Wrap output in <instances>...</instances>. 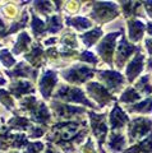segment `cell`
<instances>
[{"instance_id": "6da1fadb", "label": "cell", "mask_w": 152, "mask_h": 153, "mask_svg": "<svg viewBox=\"0 0 152 153\" xmlns=\"http://www.w3.org/2000/svg\"><path fill=\"white\" fill-rule=\"evenodd\" d=\"M119 16V9L115 3H93L91 17L100 23L110 22Z\"/></svg>"}, {"instance_id": "7a4b0ae2", "label": "cell", "mask_w": 152, "mask_h": 153, "mask_svg": "<svg viewBox=\"0 0 152 153\" xmlns=\"http://www.w3.org/2000/svg\"><path fill=\"white\" fill-rule=\"evenodd\" d=\"M96 69H91L86 65H75L73 68H69L66 70H63L61 74H63V78L65 80H68L69 83H84L87 82L88 79L93 78V74L96 73Z\"/></svg>"}, {"instance_id": "3957f363", "label": "cell", "mask_w": 152, "mask_h": 153, "mask_svg": "<svg viewBox=\"0 0 152 153\" xmlns=\"http://www.w3.org/2000/svg\"><path fill=\"white\" fill-rule=\"evenodd\" d=\"M55 98H60L68 102H75V103H83L88 107L95 108V105L88 101L87 97L84 96L83 91L77 87H66V85H61L55 93Z\"/></svg>"}, {"instance_id": "277c9868", "label": "cell", "mask_w": 152, "mask_h": 153, "mask_svg": "<svg viewBox=\"0 0 152 153\" xmlns=\"http://www.w3.org/2000/svg\"><path fill=\"white\" fill-rule=\"evenodd\" d=\"M121 33L123 31L109 33L107 36L104 37V40L100 42V45L96 46V51L101 55L104 61L107 63L109 65H113V52H114V49H115V41L118 36H120Z\"/></svg>"}, {"instance_id": "5b68a950", "label": "cell", "mask_w": 152, "mask_h": 153, "mask_svg": "<svg viewBox=\"0 0 152 153\" xmlns=\"http://www.w3.org/2000/svg\"><path fill=\"white\" fill-rule=\"evenodd\" d=\"M100 80L105 84L109 92H119L124 84V78L120 73L114 70H98L97 71Z\"/></svg>"}, {"instance_id": "8992f818", "label": "cell", "mask_w": 152, "mask_h": 153, "mask_svg": "<svg viewBox=\"0 0 152 153\" xmlns=\"http://www.w3.org/2000/svg\"><path fill=\"white\" fill-rule=\"evenodd\" d=\"M152 129V120L145 117H137L132 120L128 128V135H129V140L133 142L136 139L145 137L148 134V131Z\"/></svg>"}, {"instance_id": "52a82bcc", "label": "cell", "mask_w": 152, "mask_h": 153, "mask_svg": "<svg viewBox=\"0 0 152 153\" xmlns=\"http://www.w3.org/2000/svg\"><path fill=\"white\" fill-rule=\"evenodd\" d=\"M88 115L91 116V126H92L93 134L98 139V148H100V151H101V153H104L101 149V146H102V143L107 135L106 115H97L93 111H88Z\"/></svg>"}, {"instance_id": "ba28073f", "label": "cell", "mask_w": 152, "mask_h": 153, "mask_svg": "<svg viewBox=\"0 0 152 153\" xmlns=\"http://www.w3.org/2000/svg\"><path fill=\"white\" fill-rule=\"evenodd\" d=\"M87 92H88V94L91 96L92 98L96 100L100 107H104L105 105L110 103L111 101L115 100L111 96V93L107 91V88L105 87V85L100 84L97 82L88 83L87 84Z\"/></svg>"}, {"instance_id": "9c48e42d", "label": "cell", "mask_w": 152, "mask_h": 153, "mask_svg": "<svg viewBox=\"0 0 152 153\" xmlns=\"http://www.w3.org/2000/svg\"><path fill=\"white\" fill-rule=\"evenodd\" d=\"M139 50H141L139 47L129 44V42L127 41V38L123 36L119 45H118V51H116V56H115L118 68H123L133 52H138Z\"/></svg>"}, {"instance_id": "30bf717a", "label": "cell", "mask_w": 152, "mask_h": 153, "mask_svg": "<svg viewBox=\"0 0 152 153\" xmlns=\"http://www.w3.org/2000/svg\"><path fill=\"white\" fill-rule=\"evenodd\" d=\"M56 83H58V74L53 70H46L40 80V92L44 96V98L47 100L50 97Z\"/></svg>"}, {"instance_id": "8fae6325", "label": "cell", "mask_w": 152, "mask_h": 153, "mask_svg": "<svg viewBox=\"0 0 152 153\" xmlns=\"http://www.w3.org/2000/svg\"><path fill=\"white\" fill-rule=\"evenodd\" d=\"M143 60H145V56L141 54V50L137 52V55L134 56V59H133L129 64L127 66V76H128V82H133L137 76L141 74V71L143 70Z\"/></svg>"}, {"instance_id": "7c38bea8", "label": "cell", "mask_w": 152, "mask_h": 153, "mask_svg": "<svg viewBox=\"0 0 152 153\" xmlns=\"http://www.w3.org/2000/svg\"><path fill=\"white\" fill-rule=\"evenodd\" d=\"M51 107H53L55 114L58 115L59 117H63V119H70V117H73L74 115L86 112V110L82 108V107L68 106V105L59 103V102H53V103H51Z\"/></svg>"}, {"instance_id": "4fadbf2b", "label": "cell", "mask_w": 152, "mask_h": 153, "mask_svg": "<svg viewBox=\"0 0 152 153\" xmlns=\"http://www.w3.org/2000/svg\"><path fill=\"white\" fill-rule=\"evenodd\" d=\"M128 123H129L128 115L123 111V108L116 103L115 107L113 108V111L110 114V126H111V129L116 130V129L123 128Z\"/></svg>"}, {"instance_id": "5bb4252c", "label": "cell", "mask_w": 152, "mask_h": 153, "mask_svg": "<svg viewBox=\"0 0 152 153\" xmlns=\"http://www.w3.org/2000/svg\"><path fill=\"white\" fill-rule=\"evenodd\" d=\"M5 73L9 76H12V78H16V76H22V78L31 76L32 79H36V76H37V70L26 65V63H19L13 70H7Z\"/></svg>"}, {"instance_id": "9a60e30c", "label": "cell", "mask_w": 152, "mask_h": 153, "mask_svg": "<svg viewBox=\"0 0 152 153\" xmlns=\"http://www.w3.org/2000/svg\"><path fill=\"white\" fill-rule=\"evenodd\" d=\"M127 25H128V31H129V40L133 42L141 41L145 31L143 23L141 21H137V19H130V21H128Z\"/></svg>"}, {"instance_id": "2e32d148", "label": "cell", "mask_w": 152, "mask_h": 153, "mask_svg": "<svg viewBox=\"0 0 152 153\" xmlns=\"http://www.w3.org/2000/svg\"><path fill=\"white\" fill-rule=\"evenodd\" d=\"M9 91L13 93V96L16 98H21L22 94L33 93V92H35V88H33L32 84L30 82H27V80H18V82L10 84Z\"/></svg>"}, {"instance_id": "e0dca14e", "label": "cell", "mask_w": 152, "mask_h": 153, "mask_svg": "<svg viewBox=\"0 0 152 153\" xmlns=\"http://www.w3.org/2000/svg\"><path fill=\"white\" fill-rule=\"evenodd\" d=\"M50 117L51 116H50L49 110H47V107L44 103H40L39 107L31 112V120L39 124H44V125H46L50 121Z\"/></svg>"}, {"instance_id": "ac0fdd59", "label": "cell", "mask_w": 152, "mask_h": 153, "mask_svg": "<svg viewBox=\"0 0 152 153\" xmlns=\"http://www.w3.org/2000/svg\"><path fill=\"white\" fill-rule=\"evenodd\" d=\"M123 153H152V133L138 144L133 146L129 149H125Z\"/></svg>"}, {"instance_id": "d6986e66", "label": "cell", "mask_w": 152, "mask_h": 153, "mask_svg": "<svg viewBox=\"0 0 152 153\" xmlns=\"http://www.w3.org/2000/svg\"><path fill=\"white\" fill-rule=\"evenodd\" d=\"M44 49L41 47L40 44H36L35 46H32V50L31 52H28V54L25 55V59L27 61H30V63L33 65V66H37V68H40L41 65V59H42V55H44Z\"/></svg>"}, {"instance_id": "ffe728a7", "label": "cell", "mask_w": 152, "mask_h": 153, "mask_svg": "<svg viewBox=\"0 0 152 153\" xmlns=\"http://www.w3.org/2000/svg\"><path fill=\"white\" fill-rule=\"evenodd\" d=\"M66 25L74 27L77 31H83V30H87L92 26V22L89 19L84 18V17H68L65 19Z\"/></svg>"}, {"instance_id": "44dd1931", "label": "cell", "mask_w": 152, "mask_h": 153, "mask_svg": "<svg viewBox=\"0 0 152 153\" xmlns=\"http://www.w3.org/2000/svg\"><path fill=\"white\" fill-rule=\"evenodd\" d=\"M31 128V121L27 117L22 116H14L8 121V129H17V130H26V129Z\"/></svg>"}, {"instance_id": "7402d4cb", "label": "cell", "mask_w": 152, "mask_h": 153, "mask_svg": "<svg viewBox=\"0 0 152 153\" xmlns=\"http://www.w3.org/2000/svg\"><path fill=\"white\" fill-rule=\"evenodd\" d=\"M102 36V28H95V30L89 31L87 33L80 36V40L83 41V44L86 45L87 47H91L92 45H95L97 42V40Z\"/></svg>"}, {"instance_id": "603a6c76", "label": "cell", "mask_w": 152, "mask_h": 153, "mask_svg": "<svg viewBox=\"0 0 152 153\" xmlns=\"http://www.w3.org/2000/svg\"><path fill=\"white\" fill-rule=\"evenodd\" d=\"M125 138L124 135H121V134H118V133H113L110 135V139H109L107 144L110 147L111 151H115V152H120L123 148L125 146Z\"/></svg>"}, {"instance_id": "cb8c5ba5", "label": "cell", "mask_w": 152, "mask_h": 153, "mask_svg": "<svg viewBox=\"0 0 152 153\" xmlns=\"http://www.w3.org/2000/svg\"><path fill=\"white\" fill-rule=\"evenodd\" d=\"M30 44H31V37L28 36V33L27 32L19 33V36H18V38H17L16 45H14V47H13V52L16 55L21 54L22 51L27 50V46Z\"/></svg>"}, {"instance_id": "d4e9b609", "label": "cell", "mask_w": 152, "mask_h": 153, "mask_svg": "<svg viewBox=\"0 0 152 153\" xmlns=\"http://www.w3.org/2000/svg\"><path fill=\"white\" fill-rule=\"evenodd\" d=\"M46 21H47L46 32H49V33H56V32H59L61 28H63L60 16H51V17H47Z\"/></svg>"}, {"instance_id": "484cf974", "label": "cell", "mask_w": 152, "mask_h": 153, "mask_svg": "<svg viewBox=\"0 0 152 153\" xmlns=\"http://www.w3.org/2000/svg\"><path fill=\"white\" fill-rule=\"evenodd\" d=\"M31 27H32V31H33V33H35V36H37V37H41L42 35L46 33V25L36 16L35 13H32Z\"/></svg>"}, {"instance_id": "4316f807", "label": "cell", "mask_w": 152, "mask_h": 153, "mask_svg": "<svg viewBox=\"0 0 152 153\" xmlns=\"http://www.w3.org/2000/svg\"><path fill=\"white\" fill-rule=\"evenodd\" d=\"M130 112H142V114H148L152 111V98L147 97L145 101L139 103H136L129 108Z\"/></svg>"}, {"instance_id": "83f0119b", "label": "cell", "mask_w": 152, "mask_h": 153, "mask_svg": "<svg viewBox=\"0 0 152 153\" xmlns=\"http://www.w3.org/2000/svg\"><path fill=\"white\" fill-rule=\"evenodd\" d=\"M138 100H141V93L132 87H128L125 89V92L123 93L120 97V101L125 102V103H132V102L138 101Z\"/></svg>"}, {"instance_id": "f1b7e54d", "label": "cell", "mask_w": 152, "mask_h": 153, "mask_svg": "<svg viewBox=\"0 0 152 153\" xmlns=\"http://www.w3.org/2000/svg\"><path fill=\"white\" fill-rule=\"evenodd\" d=\"M123 10L125 17L138 16V9L141 8V3H132V1H123Z\"/></svg>"}, {"instance_id": "f546056e", "label": "cell", "mask_w": 152, "mask_h": 153, "mask_svg": "<svg viewBox=\"0 0 152 153\" xmlns=\"http://www.w3.org/2000/svg\"><path fill=\"white\" fill-rule=\"evenodd\" d=\"M136 91H139L143 94H152V85L148 83V75H145L138 80V83L136 84Z\"/></svg>"}, {"instance_id": "4dcf8cb0", "label": "cell", "mask_w": 152, "mask_h": 153, "mask_svg": "<svg viewBox=\"0 0 152 153\" xmlns=\"http://www.w3.org/2000/svg\"><path fill=\"white\" fill-rule=\"evenodd\" d=\"M27 21H28V14H27V12H25V13H23V16H22V19H21L19 22L14 23V25L10 27V30H9V31H7V32H3V31H1V32H0V36H1V37H5V36H8V35H10V33L17 32L18 30H21V28H25Z\"/></svg>"}, {"instance_id": "1f68e13d", "label": "cell", "mask_w": 152, "mask_h": 153, "mask_svg": "<svg viewBox=\"0 0 152 153\" xmlns=\"http://www.w3.org/2000/svg\"><path fill=\"white\" fill-rule=\"evenodd\" d=\"M37 105H39V102H37L36 97H26L21 102L22 111H30V112H32L33 110L37 108Z\"/></svg>"}, {"instance_id": "d6a6232c", "label": "cell", "mask_w": 152, "mask_h": 153, "mask_svg": "<svg viewBox=\"0 0 152 153\" xmlns=\"http://www.w3.org/2000/svg\"><path fill=\"white\" fill-rule=\"evenodd\" d=\"M35 9L39 10L42 16L49 17V14L53 10V5L49 1H35Z\"/></svg>"}, {"instance_id": "836d02e7", "label": "cell", "mask_w": 152, "mask_h": 153, "mask_svg": "<svg viewBox=\"0 0 152 153\" xmlns=\"http://www.w3.org/2000/svg\"><path fill=\"white\" fill-rule=\"evenodd\" d=\"M61 44L64 45V47H77L78 46V42H77V38H75L74 33L72 32H66L64 33V36L61 37Z\"/></svg>"}, {"instance_id": "e575fe53", "label": "cell", "mask_w": 152, "mask_h": 153, "mask_svg": "<svg viewBox=\"0 0 152 153\" xmlns=\"http://www.w3.org/2000/svg\"><path fill=\"white\" fill-rule=\"evenodd\" d=\"M0 102H1L8 110H12L14 107V102H13L12 96L9 94V92L5 89H0Z\"/></svg>"}, {"instance_id": "d590c367", "label": "cell", "mask_w": 152, "mask_h": 153, "mask_svg": "<svg viewBox=\"0 0 152 153\" xmlns=\"http://www.w3.org/2000/svg\"><path fill=\"white\" fill-rule=\"evenodd\" d=\"M0 61H1L7 68H10V66H13L16 64V59L10 55V52H9L7 49L0 51Z\"/></svg>"}, {"instance_id": "8d00e7d4", "label": "cell", "mask_w": 152, "mask_h": 153, "mask_svg": "<svg viewBox=\"0 0 152 153\" xmlns=\"http://www.w3.org/2000/svg\"><path fill=\"white\" fill-rule=\"evenodd\" d=\"M78 59H79L80 61H86V63H89V64H97V63H98L97 56H95L92 52H89V51L82 52V54L79 55Z\"/></svg>"}, {"instance_id": "74e56055", "label": "cell", "mask_w": 152, "mask_h": 153, "mask_svg": "<svg viewBox=\"0 0 152 153\" xmlns=\"http://www.w3.org/2000/svg\"><path fill=\"white\" fill-rule=\"evenodd\" d=\"M42 149H44V144L41 142H33V143H28L26 153H40Z\"/></svg>"}, {"instance_id": "f35d334b", "label": "cell", "mask_w": 152, "mask_h": 153, "mask_svg": "<svg viewBox=\"0 0 152 153\" xmlns=\"http://www.w3.org/2000/svg\"><path fill=\"white\" fill-rule=\"evenodd\" d=\"M30 138H40L41 135H44V133H45V129L44 128H40V126H31L30 128Z\"/></svg>"}, {"instance_id": "ab89813d", "label": "cell", "mask_w": 152, "mask_h": 153, "mask_svg": "<svg viewBox=\"0 0 152 153\" xmlns=\"http://www.w3.org/2000/svg\"><path fill=\"white\" fill-rule=\"evenodd\" d=\"M82 153H95V148H93V144H92V139H91V138L88 139L87 144L83 147Z\"/></svg>"}, {"instance_id": "60d3db41", "label": "cell", "mask_w": 152, "mask_h": 153, "mask_svg": "<svg viewBox=\"0 0 152 153\" xmlns=\"http://www.w3.org/2000/svg\"><path fill=\"white\" fill-rule=\"evenodd\" d=\"M145 44H146V49L148 51V54L152 55V38H147Z\"/></svg>"}, {"instance_id": "b9f144b4", "label": "cell", "mask_w": 152, "mask_h": 153, "mask_svg": "<svg viewBox=\"0 0 152 153\" xmlns=\"http://www.w3.org/2000/svg\"><path fill=\"white\" fill-rule=\"evenodd\" d=\"M143 4L146 7V10H147V13H148V16L152 18V1H146Z\"/></svg>"}, {"instance_id": "7bdbcfd3", "label": "cell", "mask_w": 152, "mask_h": 153, "mask_svg": "<svg viewBox=\"0 0 152 153\" xmlns=\"http://www.w3.org/2000/svg\"><path fill=\"white\" fill-rule=\"evenodd\" d=\"M45 153H59V152L56 151L55 148H54L53 146H51V144H49V147H47V149H46V152H45Z\"/></svg>"}, {"instance_id": "ee69618b", "label": "cell", "mask_w": 152, "mask_h": 153, "mask_svg": "<svg viewBox=\"0 0 152 153\" xmlns=\"http://www.w3.org/2000/svg\"><path fill=\"white\" fill-rule=\"evenodd\" d=\"M55 42H56V37H53V38H50V40H46V41H45V45L49 46V45L55 44Z\"/></svg>"}, {"instance_id": "f6af8a7d", "label": "cell", "mask_w": 152, "mask_h": 153, "mask_svg": "<svg viewBox=\"0 0 152 153\" xmlns=\"http://www.w3.org/2000/svg\"><path fill=\"white\" fill-rule=\"evenodd\" d=\"M147 32L152 36V22H148V25H147Z\"/></svg>"}, {"instance_id": "bcb514c9", "label": "cell", "mask_w": 152, "mask_h": 153, "mask_svg": "<svg viewBox=\"0 0 152 153\" xmlns=\"http://www.w3.org/2000/svg\"><path fill=\"white\" fill-rule=\"evenodd\" d=\"M147 64H148V69H150V70H152V59H150V60H148V63H147Z\"/></svg>"}, {"instance_id": "7dc6e473", "label": "cell", "mask_w": 152, "mask_h": 153, "mask_svg": "<svg viewBox=\"0 0 152 153\" xmlns=\"http://www.w3.org/2000/svg\"><path fill=\"white\" fill-rule=\"evenodd\" d=\"M1 84H5V79L0 78V85H1Z\"/></svg>"}, {"instance_id": "c3c4849f", "label": "cell", "mask_w": 152, "mask_h": 153, "mask_svg": "<svg viewBox=\"0 0 152 153\" xmlns=\"http://www.w3.org/2000/svg\"><path fill=\"white\" fill-rule=\"evenodd\" d=\"M12 153H18V152H12ZM25 153H26V152H25Z\"/></svg>"}]
</instances>
